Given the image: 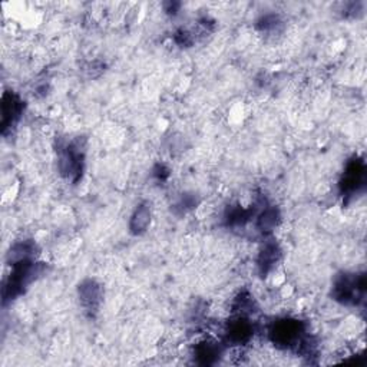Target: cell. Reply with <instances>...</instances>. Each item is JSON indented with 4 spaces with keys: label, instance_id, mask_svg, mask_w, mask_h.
I'll return each mask as SVG.
<instances>
[{
    "label": "cell",
    "instance_id": "cell-7",
    "mask_svg": "<svg viewBox=\"0 0 367 367\" xmlns=\"http://www.w3.org/2000/svg\"><path fill=\"white\" fill-rule=\"evenodd\" d=\"M224 347L217 340H203L198 345H195L194 349V357L196 363L199 364H214L218 361V359L222 356Z\"/></svg>",
    "mask_w": 367,
    "mask_h": 367
},
{
    "label": "cell",
    "instance_id": "cell-2",
    "mask_svg": "<svg viewBox=\"0 0 367 367\" xmlns=\"http://www.w3.org/2000/svg\"><path fill=\"white\" fill-rule=\"evenodd\" d=\"M335 297L343 305H357L364 294V277L356 274H345L339 277L333 287Z\"/></svg>",
    "mask_w": 367,
    "mask_h": 367
},
{
    "label": "cell",
    "instance_id": "cell-9",
    "mask_svg": "<svg viewBox=\"0 0 367 367\" xmlns=\"http://www.w3.org/2000/svg\"><path fill=\"white\" fill-rule=\"evenodd\" d=\"M151 224V208L148 203L140 204L135 210V213L132 214L131 221H129V229L132 234L141 236L148 229Z\"/></svg>",
    "mask_w": 367,
    "mask_h": 367
},
{
    "label": "cell",
    "instance_id": "cell-8",
    "mask_svg": "<svg viewBox=\"0 0 367 367\" xmlns=\"http://www.w3.org/2000/svg\"><path fill=\"white\" fill-rule=\"evenodd\" d=\"M281 250L276 243H267L258 255V267L262 274L270 273L280 261Z\"/></svg>",
    "mask_w": 367,
    "mask_h": 367
},
{
    "label": "cell",
    "instance_id": "cell-1",
    "mask_svg": "<svg viewBox=\"0 0 367 367\" xmlns=\"http://www.w3.org/2000/svg\"><path fill=\"white\" fill-rule=\"evenodd\" d=\"M84 159H85V147L81 140H75L69 144H66L63 149L59 152L60 173L75 180V177H79V174L82 173Z\"/></svg>",
    "mask_w": 367,
    "mask_h": 367
},
{
    "label": "cell",
    "instance_id": "cell-6",
    "mask_svg": "<svg viewBox=\"0 0 367 367\" xmlns=\"http://www.w3.org/2000/svg\"><path fill=\"white\" fill-rule=\"evenodd\" d=\"M81 305L88 312H96L102 302V287L95 280H85L79 286Z\"/></svg>",
    "mask_w": 367,
    "mask_h": 367
},
{
    "label": "cell",
    "instance_id": "cell-5",
    "mask_svg": "<svg viewBox=\"0 0 367 367\" xmlns=\"http://www.w3.org/2000/svg\"><path fill=\"white\" fill-rule=\"evenodd\" d=\"M22 112H23L22 99L13 92H6L4 95V104H2L4 132H6L9 128L16 125V122L20 119Z\"/></svg>",
    "mask_w": 367,
    "mask_h": 367
},
{
    "label": "cell",
    "instance_id": "cell-10",
    "mask_svg": "<svg viewBox=\"0 0 367 367\" xmlns=\"http://www.w3.org/2000/svg\"><path fill=\"white\" fill-rule=\"evenodd\" d=\"M257 228L262 232V234H269V232L274 231L280 221V213L274 206L262 208L261 213L257 215Z\"/></svg>",
    "mask_w": 367,
    "mask_h": 367
},
{
    "label": "cell",
    "instance_id": "cell-4",
    "mask_svg": "<svg viewBox=\"0 0 367 367\" xmlns=\"http://www.w3.org/2000/svg\"><path fill=\"white\" fill-rule=\"evenodd\" d=\"M364 185V164L359 159H353L347 164L345 178L342 181V189L346 196L354 195Z\"/></svg>",
    "mask_w": 367,
    "mask_h": 367
},
{
    "label": "cell",
    "instance_id": "cell-3",
    "mask_svg": "<svg viewBox=\"0 0 367 367\" xmlns=\"http://www.w3.org/2000/svg\"><path fill=\"white\" fill-rule=\"evenodd\" d=\"M224 335L227 343H231L234 346H244L247 345L253 335H254V327L247 316H237L228 321V324L224 328Z\"/></svg>",
    "mask_w": 367,
    "mask_h": 367
}]
</instances>
